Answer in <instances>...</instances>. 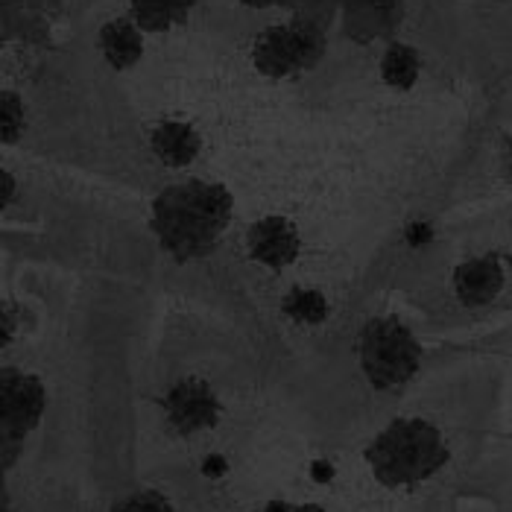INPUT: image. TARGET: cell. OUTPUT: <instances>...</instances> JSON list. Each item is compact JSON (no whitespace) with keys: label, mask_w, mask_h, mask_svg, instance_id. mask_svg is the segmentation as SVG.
Returning a JSON list of instances; mask_svg holds the SVG:
<instances>
[{"label":"cell","mask_w":512,"mask_h":512,"mask_svg":"<svg viewBox=\"0 0 512 512\" xmlns=\"http://www.w3.org/2000/svg\"><path fill=\"white\" fill-rule=\"evenodd\" d=\"M232 220V194L217 182L188 179L153 199V232L176 261L208 255Z\"/></svg>","instance_id":"cell-1"},{"label":"cell","mask_w":512,"mask_h":512,"mask_svg":"<svg viewBox=\"0 0 512 512\" xmlns=\"http://www.w3.org/2000/svg\"><path fill=\"white\" fill-rule=\"evenodd\" d=\"M366 463L384 486H413L448 463V445L425 419H395L366 448Z\"/></svg>","instance_id":"cell-2"},{"label":"cell","mask_w":512,"mask_h":512,"mask_svg":"<svg viewBox=\"0 0 512 512\" xmlns=\"http://www.w3.org/2000/svg\"><path fill=\"white\" fill-rule=\"evenodd\" d=\"M357 355L363 375L375 390L404 387L410 378H416L422 363V349L416 337L395 316H378L363 325L357 340Z\"/></svg>","instance_id":"cell-3"},{"label":"cell","mask_w":512,"mask_h":512,"mask_svg":"<svg viewBox=\"0 0 512 512\" xmlns=\"http://www.w3.org/2000/svg\"><path fill=\"white\" fill-rule=\"evenodd\" d=\"M325 50V36L311 21H290L264 30L252 44V65L264 77H290L308 71Z\"/></svg>","instance_id":"cell-4"},{"label":"cell","mask_w":512,"mask_h":512,"mask_svg":"<svg viewBox=\"0 0 512 512\" xmlns=\"http://www.w3.org/2000/svg\"><path fill=\"white\" fill-rule=\"evenodd\" d=\"M0 404H3V466L12 463V451L21 448L24 436L39 425L44 413V387L36 375L3 369L0 372Z\"/></svg>","instance_id":"cell-5"},{"label":"cell","mask_w":512,"mask_h":512,"mask_svg":"<svg viewBox=\"0 0 512 512\" xmlns=\"http://www.w3.org/2000/svg\"><path fill=\"white\" fill-rule=\"evenodd\" d=\"M161 404H164V413H167V425L176 434L188 436L199 434V431H208L220 419V401H217V395H214V390L205 381H199V378L179 381Z\"/></svg>","instance_id":"cell-6"},{"label":"cell","mask_w":512,"mask_h":512,"mask_svg":"<svg viewBox=\"0 0 512 512\" xmlns=\"http://www.w3.org/2000/svg\"><path fill=\"white\" fill-rule=\"evenodd\" d=\"M246 249L258 264H264L270 270H284L299 258L302 240H299V232H296V226L290 220L264 217L255 226H249Z\"/></svg>","instance_id":"cell-7"},{"label":"cell","mask_w":512,"mask_h":512,"mask_svg":"<svg viewBox=\"0 0 512 512\" xmlns=\"http://www.w3.org/2000/svg\"><path fill=\"white\" fill-rule=\"evenodd\" d=\"M504 290V267L495 255L469 258L454 270V293L466 308H483Z\"/></svg>","instance_id":"cell-8"},{"label":"cell","mask_w":512,"mask_h":512,"mask_svg":"<svg viewBox=\"0 0 512 512\" xmlns=\"http://www.w3.org/2000/svg\"><path fill=\"white\" fill-rule=\"evenodd\" d=\"M150 147L167 167H188L199 153V135L182 120H164L153 129Z\"/></svg>","instance_id":"cell-9"},{"label":"cell","mask_w":512,"mask_h":512,"mask_svg":"<svg viewBox=\"0 0 512 512\" xmlns=\"http://www.w3.org/2000/svg\"><path fill=\"white\" fill-rule=\"evenodd\" d=\"M100 50L106 56V62L118 71L132 68L141 53H144V41H141V27L135 21H109L103 30H100Z\"/></svg>","instance_id":"cell-10"},{"label":"cell","mask_w":512,"mask_h":512,"mask_svg":"<svg viewBox=\"0 0 512 512\" xmlns=\"http://www.w3.org/2000/svg\"><path fill=\"white\" fill-rule=\"evenodd\" d=\"M197 0H132V21L147 33H164L182 24Z\"/></svg>","instance_id":"cell-11"},{"label":"cell","mask_w":512,"mask_h":512,"mask_svg":"<svg viewBox=\"0 0 512 512\" xmlns=\"http://www.w3.org/2000/svg\"><path fill=\"white\" fill-rule=\"evenodd\" d=\"M381 77L398 91L413 88L419 77V53L407 44H390L381 59Z\"/></svg>","instance_id":"cell-12"},{"label":"cell","mask_w":512,"mask_h":512,"mask_svg":"<svg viewBox=\"0 0 512 512\" xmlns=\"http://www.w3.org/2000/svg\"><path fill=\"white\" fill-rule=\"evenodd\" d=\"M284 314L290 316L293 322L302 325H319L328 316V302L319 290H308V287H296L284 296L281 302Z\"/></svg>","instance_id":"cell-13"},{"label":"cell","mask_w":512,"mask_h":512,"mask_svg":"<svg viewBox=\"0 0 512 512\" xmlns=\"http://www.w3.org/2000/svg\"><path fill=\"white\" fill-rule=\"evenodd\" d=\"M0 112H3V144H15L24 135V120H27L24 103L12 91H3Z\"/></svg>","instance_id":"cell-14"},{"label":"cell","mask_w":512,"mask_h":512,"mask_svg":"<svg viewBox=\"0 0 512 512\" xmlns=\"http://www.w3.org/2000/svg\"><path fill=\"white\" fill-rule=\"evenodd\" d=\"M115 510H170V501H167L164 495H158V492H138V495H132L129 501L115 504Z\"/></svg>","instance_id":"cell-15"},{"label":"cell","mask_w":512,"mask_h":512,"mask_svg":"<svg viewBox=\"0 0 512 512\" xmlns=\"http://www.w3.org/2000/svg\"><path fill=\"white\" fill-rule=\"evenodd\" d=\"M226 472H229V460H226L223 454H208V457L202 460V474H205V477L217 480V477H223Z\"/></svg>","instance_id":"cell-16"},{"label":"cell","mask_w":512,"mask_h":512,"mask_svg":"<svg viewBox=\"0 0 512 512\" xmlns=\"http://www.w3.org/2000/svg\"><path fill=\"white\" fill-rule=\"evenodd\" d=\"M431 237H434L431 223H413V226L407 229V240H410L413 246H425V243H431Z\"/></svg>","instance_id":"cell-17"},{"label":"cell","mask_w":512,"mask_h":512,"mask_svg":"<svg viewBox=\"0 0 512 512\" xmlns=\"http://www.w3.org/2000/svg\"><path fill=\"white\" fill-rule=\"evenodd\" d=\"M311 477H314L316 483H331V480H334V466H331V463L316 460L314 466H311Z\"/></svg>","instance_id":"cell-18"},{"label":"cell","mask_w":512,"mask_h":512,"mask_svg":"<svg viewBox=\"0 0 512 512\" xmlns=\"http://www.w3.org/2000/svg\"><path fill=\"white\" fill-rule=\"evenodd\" d=\"M9 197H12V176L3 173V202H9Z\"/></svg>","instance_id":"cell-19"},{"label":"cell","mask_w":512,"mask_h":512,"mask_svg":"<svg viewBox=\"0 0 512 512\" xmlns=\"http://www.w3.org/2000/svg\"><path fill=\"white\" fill-rule=\"evenodd\" d=\"M246 6H258V9H264V6H273L278 0H243Z\"/></svg>","instance_id":"cell-20"},{"label":"cell","mask_w":512,"mask_h":512,"mask_svg":"<svg viewBox=\"0 0 512 512\" xmlns=\"http://www.w3.org/2000/svg\"><path fill=\"white\" fill-rule=\"evenodd\" d=\"M507 167H510V179H512V153H510V164H507Z\"/></svg>","instance_id":"cell-21"}]
</instances>
